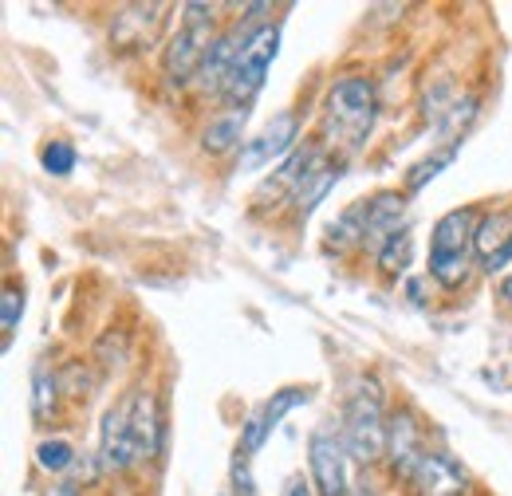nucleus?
Segmentation results:
<instances>
[{
  "label": "nucleus",
  "instance_id": "nucleus-6",
  "mask_svg": "<svg viewBox=\"0 0 512 496\" xmlns=\"http://www.w3.org/2000/svg\"><path fill=\"white\" fill-rule=\"evenodd\" d=\"M296 130H300V123H296V115H292V111L272 115V123L264 126L253 142H245V146H241V174H256V170H264V166H272V162L292 158Z\"/></svg>",
  "mask_w": 512,
  "mask_h": 496
},
{
  "label": "nucleus",
  "instance_id": "nucleus-22",
  "mask_svg": "<svg viewBox=\"0 0 512 496\" xmlns=\"http://www.w3.org/2000/svg\"><path fill=\"white\" fill-rule=\"evenodd\" d=\"M52 406H56V382H52L48 367L40 363V367L32 371V410H36V418H48Z\"/></svg>",
  "mask_w": 512,
  "mask_h": 496
},
{
  "label": "nucleus",
  "instance_id": "nucleus-17",
  "mask_svg": "<svg viewBox=\"0 0 512 496\" xmlns=\"http://www.w3.org/2000/svg\"><path fill=\"white\" fill-rule=\"evenodd\" d=\"M363 233H367V205H351L331 229H327V245L335 252H347V248H363Z\"/></svg>",
  "mask_w": 512,
  "mask_h": 496
},
{
  "label": "nucleus",
  "instance_id": "nucleus-7",
  "mask_svg": "<svg viewBox=\"0 0 512 496\" xmlns=\"http://www.w3.org/2000/svg\"><path fill=\"white\" fill-rule=\"evenodd\" d=\"M130 414H134V394L123 398L119 406H111L107 418H103V434H99V469L103 473H123L138 461L134 434H130Z\"/></svg>",
  "mask_w": 512,
  "mask_h": 496
},
{
  "label": "nucleus",
  "instance_id": "nucleus-1",
  "mask_svg": "<svg viewBox=\"0 0 512 496\" xmlns=\"http://www.w3.org/2000/svg\"><path fill=\"white\" fill-rule=\"evenodd\" d=\"M379 115V99H375V83L363 75H343L331 83L327 103H323V138L343 146L347 154L363 150L367 134L375 130Z\"/></svg>",
  "mask_w": 512,
  "mask_h": 496
},
{
  "label": "nucleus",
  "instance_id": "nucleus-23",
  "mask_svg": "<svg viewBox=\"0 0 512 496\" xmlns=\"http://www.w3.org/2000/svg\"><path fill=\"white\" fill-rule=\"evenodd\" d=\"M229 493L233 496H256V485H253V469H249V453H233V465H229Z\"/></svg>",
  "mask_w": 512,
  "mask_h": 496
},
{
  "label": "nucleus",
  "instance_id": "nucleus-13",
  "mask_svg": "<svg viewBox=\"0 0 512 496\" xmlns=\"http://www.w3.org/2000/svg\"><path fill=\"white\" fill-rule=\"evenodd\" d=\"M406 481H414L418 485V493L426 496H461V485H465V473L446 461V457H438V453H422L418 457V465L406 473Z\"/></svg>",
  "mask_w": 512,
  "mask_h": 496
},
{
  "label": "nucleus",
  "instance_id": "nucleus-26",
  "mask_svg": "<svg viewBox=\"0 0 512 496\" xmlns=\"http://www.w3.org/2000/svg\"><path fill=\"white\" fill-rule=\"evenodd\" d=\"M501 300H505V304L512 308V272L505 276V280H501Z\"/></svg>",
  "mask_w": 512,
  "mask_h": 496
},
{
  "label": "nucleus",
  "instance_id": "nucleus-20",
  "mask_svg": "<svg viewBox=\"0 0 512 496\" xmlns=\"http://www.w3.org/2000/svg\"><path fill=\"white\" fill-rule=\"evenodd\" d=\"M36 461H40L44 473H67L71 461H75V445L64 441V437H44L36 445Z\"/></svg>",
  "mask_w": 512,
  "mask_h": 496
},
{
  "label": "nucleus",
  "instance_id": "nucleus-27",
  "mask_svg": "<svg viewBox=\"0 0 512 496\" xmlns=\"http://www.w3.org/2000/svg\"><path fill=\"white\" fill-rule=\"evenodd\" d=\"M509 256H512V241H509Z\"/></svg>",
  "mask_w": 512,
  "mask_h": 496
},
{
  "label": "nucleus",
  "instance_id": "nucleus-14",
  "mask_svg": "<svg viewBox=\"0 0 512 496\" xmlns=\"http://www.w3.org/2000/svg\"><path fill=\"white\" fill-rule=\"evenodd\" d=\"M386 449H390L394 469H398L402 477H406V473L418 465V457L426 453L422 430H418V422H414V414H410V410H398V414L390 418V426H386Z\"/></svg>",
  "mask_w": 512,
  "mask_h": 496
},
{
  "label": "nucleus",
  "instance_id": "nucleus-4",
  "mask_svg": "<svg viewBox=\"0 0 512 496\" xmlns=\"http://www.w3.org/2000/svg\"><path fill=\"white\" fill-rule=\"evenodd\" d=\"M276 48H280V28L276 24H260L253 36L245 40L241 56H237L229 79H225V91H221V99L229 103V111H249V103L260 95V87L268 79V67L276 60Z\"/></svg>",
  "mask_w": 512,
  "mask_h": 496
},
{
  "label": "nucleus",
  "instance_id": "nucleus-5",
  "mask_svg": "<svg viewBox=\"0 0 512 496\" xmlns=\"http://www.w3.org/2000/svg\"><path fill=\"white\" fill-rule=\"evenodd\" d=\"M386 414H383V390L375 378H363V386L355 390V398L347 402V422H343V441L347 453L363 465L379 461L386 449Z\"/></svg>",
  "mask_w": 512,
  "mask_h": 496
},
{
  "label": "nucleus",
  "instance_id": "nucleus-15",
  "mask_svg": "<svg viewBox=\"0 0 512 496\" xmlns=\"http://www.w3.org/2000/svg\"><path fill=\"white\" fill-rule=\"evenodd\" d=\"M130 434H134V453H138V461H146V457L158 453L162 430H158V402H154V394H134Z\"/></svg>",
  "mask_w": 512,
  "mask_h": 496
},
{
  "label": "nucleus",
  "instance_id": "nucleus-10",
  "mask_svg": "<svg viewBox=\"0 0 512 496\" xmlns=\"http://www.w3.org/2000/svg\"><path fill=\"white\" fill-rule=\"evenodd\" d=\"M300 402H308V386H284V390H276V394H272L256 414L245 418V430H241V453H256V449L264 445V437L280 426V418H284L288 410H296Z\"/></svg>",
  "mask_w": 512,
  "mask_h": 496
},
{
  "label": "nucleus",
  "instance_id": "nucleus-9",
  "mask_svg": "<svg viewBox=\"0 0 512 496\" xmlns=\"http://www.w3.org/2000/svg\"><path fill=\"white\" fill-rule=\"evenodd\" d=\"M260 24H233L229 32H221L217 40H213V48H209V56L201 63V71H197V83H201V91H213V95H221L225 91V79H229V71H233V63L241 56V48H245V40L253 36Z\"/></svg>",
  "mask_w": 512,
  "mask_h": 496
},
{
  "label": "nucleus",
  "instance_id": "nucleus-21",
  "mask_svg": "<svg viewBox=\"0 0 512 496\" xmlns=\"http://www.w3.org/2000/svg\"><path fill=\"white\" fill-rule=\"evenodd\" d=\"M40 166H44L52 178H67V174L75 170V146H71V142H64V138L48 142V146L40 150Z\"/></svg>",
  "mask_w": 512,
  "mask_h": 496
},
{
  "label": "nucleus",
  "instance_id": "nucleus-12",
  "mask_svg": "<svg viewBox=\"0 0 512 496\" xmlns=\"http://www.w3.org/2000/svg\"><path fill=\"white\" fill-rule=\"evenodd\" d=\"M158 16H166V4H130L127 12H119V20L111 28V40L127 52H142L154 40V32L162 28Z\"/></svg>",
  "mask_w": 512,
  "mask_h": 496
},
{
  "label": "nucleus",
  "instance_id": "nucleus-3",
  "mask_svg": "<svg viewBox=\"0 0 512 496\" xmlns=\"http://www.w3.org/2000/svg\"><path fill=\"white\" fill-rule=\"evenodd\" d=\"M182 28L170 40L166 56H162V71L170 87H186L190 79H197L201 63L209 56L213 40H217V8L213 4H186L182 8Z\"/></svg>",
  "mask_w": 512,
  "mask_h": 496
},
{
  "label": "nucleus",
  "instance_id": "nucleus-11",
  "mask_svg": "<svg viewBox=\"0 0 512 496\" xmlns=\"http://www.w3.org/2000/svg\"><path fill=\"white\" fill-rule=\"evenodd\" d=\"M367 205V233H363V248L367 252H379V248L398 237L406 229V197L394 193V189H383L375 197L363 201Z\"/></svg>",
  "mask_w": 512,
  "mask_h": 496
},
{
  "label": "nucleus",
  "instance_id": "nucleus-16",
  "mask_svg": "<svg viewBox=\"0 0 512 496\" xmlns=\"http://www.w3.org/2000/svg\"><path fill=\"white\" fill-rule=\"evenodd\" d=\"M249 123V111H225L201 134V150L205 154H229L233 146H241V130Z\"/></svg>",
  "mask_w": 512,
  "mask_h": 496
},
{
  "label": "nucleus",
  "instance_id": "nucleus-25",
  "mask_svg": "<svg viewBox=\"0 0 512 496\" xmlns=\"http://www.w3.org/2000/svg\"><path fill=\"white\" fill-rule=\"evenodd\" d=\"M280 496H316V485H312L304 473H292V477L284 481V493Z\"/></svg>",
  "mask_w": 512,
  "mask_h": 496
},
{
  "label": "nucleus",
  "instance_id": "nucleus-18",
  "mask_svg": "<svg viewBox=\"0 0 512 496\" xmlns=\"http://www.w3.org/2000/svg\"><path fill=\"white\" fill-rule=\"evenodd\" d=\"M457 146H461V142H446L442 150H434V154H426L418 166H410V174H406V193H418V189L430 186L449 162L457 158Z\"/></svg>",
  "mask_w": 512,
  "mask_h": 496
},
{
  "label": "nucleus",
  "instance_id": "nucleus-2",
  "mask_svg": "<svg viewBox=\"0 0 512 496\" xmlns=\"http://www.w3.org/2000/svg\"><path fill=\"white\" fill-rule=\"evenodd\" d=\"M477 252V213L449 209L430 233V276L442 288H461L469 276V260Z\"/></svg>",
  "mask_w": 512,
  "mask_h": 496
},
{
  "label": "nucleus",
  "instance_id": "nucleus-24",
  "mask_svg": "<svg viewBox=\"0 0 512 496\" xmlns=\"http://www.w3.org/2000/svg\"><path fill=\"white\" fill-rule=\"evenodd\" d=\"M20 311H24V296H20V288H16V284H4V296H0V327H4V339L16 331Z\"/></svg>",
  "mask_w": 512,
  "mask_h": 496
},
{
  "label": "nucleus",
  "instance_id": "nucleus-19",
  "mask_svg": "<svg viewBox=\"0 0 512 496\" xmlns=\"http://www.w3.org/2000/svg\"><path fill=\"white\" fill-rule=\"evenodd\" d=\"M410 256H414V237H410V229H402L398 237H390V241L375 252V260H379V268H383L386 276H402V272L410 268Z\"/></svg>",
  "mask_w": 512,
  "mask_h": 496
},
{
  "label": "nucleus",
  "instance_id": "nucleus-8",
  "mask_svg": "<svg viewBox=\"0 0 512 496\" xmlns=\"http://www.w3.org/2000/svg\"><path fill=\"white\" fill-rule=\"evenodd\" d=\"M308 465H312V485L320 496H351L347 493V449L331 434H312Z\"/></svg>",
  "mask_w": 512,
  "mask_h": 496
}]
</instances>
